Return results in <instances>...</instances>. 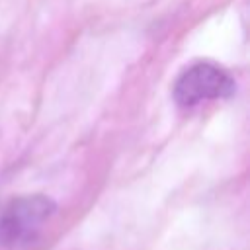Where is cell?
I'll return each mask as SVG.
<instances>
[{
	"label": "cell",
	"instance_id": "1",
	"mask_svg": "<svg viewBox=\"0 0 250 250\" xmlns=\"http://www.w3.org/2000/svg\"><path fill=\"white\" fill-rule=\"evenodd\" d=\"M55 211L57 205L47 195L37 193L12 199L0 211V246L10 250L27 246Z\"/></svg>",
	"mask_w": 250,
	"mask_h": 250
},
{
	"label": "cell",
	"instance_id": "2",
	"mask_svg": "<svg viewBox=\"0 0 250 250\" xmlns=\"http://www.w3.org/2000/svg\"><path fill=\"white\" fill-rule=\"evenodd\" d=\"M234 92V80L211 62H199L184 70L174 84V98L180 105H195L203 100L227 98Z\"/></svg>",
	"mask_w": 250,
	"mask_h": 250
}]
</instances>
